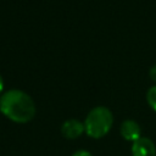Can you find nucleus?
I'll return each instance as SVG.
<instances>
[{"mask_svg": "<svg viewBox=\"0 0 156 156\" xmlns=\"http://www.w3.org/2000/svg\"><path fill=\"white\" fill-rule=\"evenodd\" d=\"M0 112L15 123H28L35 116V104L23 90L10 89L0 95Z\"/></svg>", "mask_w": 156, "mask_h": 156, "instance_id": "nucleus-1", "label": "nucleus"}, {"mask_svg": "<svg viewBox=\"0 0 156 156\" xmlns=\"http://www.w3.org/2000/svg\"><path fill=\"white\" fill-rule=\"evenodd\" d=\"M146 101L149 106L156 112V85H152L147 89L146 93Z\"/></svg>", "mask_w": 156, "mask_h": 156, "instance_id": "nucleus-6", "label": "nucleus"}, {"mask_svg": "<svg viewBox=\"0 0 156 156\" xmlns=\"http://www.w3.org/2000/svg\"><path fill=\"white\" fill-rule=\"evenodd\" d=\"M132 156H156V146L154 141L146 136H140L132 143Z\"/></svg>", "mask_w": 156, "mask_h": 156, "instance_id": "nucleus-3", "label": "nucleus"}, {"mask_svg": "<svg viewBox=\"0 0 156 156\" xmlns=\"http://www.w3.org/2000/svg\"><path fill=\"white\" fill-rule=\"evenodd\" d=\"M112 112L105 106H96L89 111L84 119V129L88 136L100 139L105 136L112 128Z\"/></svg>", "mask_w": 156, "mask_h": 156, "instance_id": "nucleus-2", "label": "nucleus"}, {"mask_svg": "<svg viewBox=\"0 0 156 156\" xmlns=\"http://www.w3.org/2000/svg\"><path fill=\"white\" fill-rule=\"evenodd\" d=\"M149 76H150V78H151L154 82H156V65H154V66L150 68Z\"/></svg>", "mask_w": 156, "mask_h": 156, "instance_id": "nucleus-8", "label": "nucleus"}, {"mask_svg": "<svg viewBox=\"0 0 156 156\" xmlns=\"http://www.w3.org/2000/svg\"><path fill=\"white\" fill-rule=\"evenodd\" d=\"M72 156H93V155L87 150H78L74 154H72Z\"/></svg>", "mask_w": 156, "mask_h": 156, "instance_id": "nucleus-7", "label": "nucleus"}, {"mask_svg": "<svg viewBox=\"0 0 156 156\" xmlns=\"http://www.w3.org/2000/svg\"><path fill=\"white\" fill-rule=\"evenodd\" d=\"M121 135L128 141H135L141 136V128L134 119H126L121 124Z\"/></svg>", "mask_w": 156, "mask_h": 156, "instance_id": "nucleus-5", "label": "nucleus"}, {"mask_svg": "<svg viewBox=\"0 0 156 156\" xmlns=\"http://www.w3.org/2000/svg\"><path fill=\"white\" fill-rule=\"evenodd\" d=\"M1 93H4V79L0 74V95H1Z\"/></svg>", "mask_w": 156, "mask_h": 156, "instance_id": "nucleus-9", "label": "nucleus"}, {"mask_svg": "<svg viewBox=\"0 0 156 156\" xmlns=\"http://www.w3.org/2000/svg\"><path fill=\"white\" fill-rule=\"evenodd\" d=\"M85 132L84 129V122H80L77 118L67 119L61 126V133L67 139H76L80 136Z\"/></svg>", "mask_w": 156, "mask_h": 156, "instance_id": "nucleus-4", "label": "nucleus"}]
</instances>
